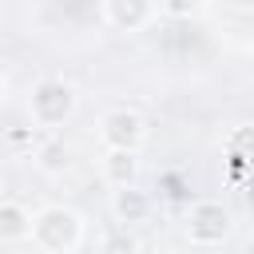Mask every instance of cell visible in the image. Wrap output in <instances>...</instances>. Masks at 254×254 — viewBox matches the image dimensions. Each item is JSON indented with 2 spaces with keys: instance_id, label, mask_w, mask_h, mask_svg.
Listing matches in <instances>:
<instances>
[{
  "instance_id": "6da1fadb",
  "label": "cell",
  "mask_w": 254,
  "mask_h": 254,
  "mask_svg": "<svg viewBox=\"0 0 254 254\" xmlns=\"http://www.w3.org/2000/svg\"><path fill=\"white\" fill-rule=\"evenodd\" d=\"M28 242H36L48 254H75L87 242V218L67 202H48L32 214Z\"/></svg>"
},
{
  "instance_id": "7c38bea8",
  "label": "cell",
  "mask_w": 254,
  "mask_h": 254,
  "mask_svg": "<svg viewBox=\"0 0 254 254\" xmlns=\"http://www.w3.org/2000/svg\"><path fill=\"white\" fill-rule=\"evenodd\" d=\"M4 103H8V79H4V71H0V111H4Z\"/></svg>"
},
{
  "instance_id": "5b68a950",
  "label": "cell",
  "mask_w": 254,
  "mask_h": 254,
  "mask_svg": "<svg viewBox=\"0 0 254 254\" xmlns=\"http://www.w3.org/2000/svg\"><path fill=\"white\" fill-rule=\"evenodd\" d=\"M103 20L115 32H143L159 20L155 0H103Z\"/></svg>"
},
{
  "instance_id": "8fae6325",
  "label": "cell",
  "mask_w": 254,
  "mask_h": 254,
  "mask_svg": "<svg viewBox=\"0 0 254 254\" xmlns=\"http://www.w3.org/2000/svg\"><path fill=\"white\" fill-rule=\"evenodd\" d=\"M222 4H226L230 12H250V8H254V0H222Z\"/></svg>"
},
{
  "instance_id": "ba28073f",
  "label": "cell",
  "mask_w": 254,
  "mask_h": 254,
  "mask_svg": "<svg viewBox=\"0 0 254 254\" xmlns=\"http://www.w3.org/2000/svg\"><path fill=\"white\" fill-rule=\"evenodd\" d=\"M28 234H32V210L0 194V242H28Z\"/></svg>"
},
{
  "instance_id": "8992f818",
  "label": "cell",
  "mask_w": 254,
  "mask_h": 254,
  "mask_svg": "<svg viewBox=\"0 0 254 254\" xmlns=\"http://www.w3.org/2000/svg\"><path fill=\"white\" fill-rule=\"evenodd\" d=\"M111 214H115L119 226H139V222H147L155 214V198L147 190H139L135 183L111 187Z\"/></svg>"
},
{
  "instance_id": "52a82bcc",
  "label": "cell",
  "mask_w": 254,
  "mask_h": 254,
  "mask_svg": "<svg viewBox=\"0 0 254 254\" xmlns=\"http://www.w3.org/2000/svg\"><path fill=\"white\" fill-rule=\"evenodd\" d=\"M99 175L107 187H127L139 179V151H127V147H103L99 155Z\"/></svg>"
},
{
  "instance_id": "3957f363",
  "label": "cell",
  "mask_w": 254,
  "mask_h": 254,
  "mask_svg": "<svg viewBox=\"0 0 254 254\" xmlns=\"http://www.w3.org/2000/svg\"><path fill=\"white\" fill-rule=\"evenodd\" d=\"M183 234H187V242L198 246V250L226 246L230 234H234V210H230L222 198H198V202H190V210H187Z\"/></svg>"
},
{
  "instance_id": "30bf717a",
  "label": "cell",
  "mask_w": 254,
  "mask_h": 254,
  "mask_svg": "<svg viewBox=\"0 0 254 254\" xmlns=\"http://www.w3.org/2000/svg\"><path fill=\"white\" fill-rule=\"evenodd\" d=\"M202 4L206 0H155L159 16H167V20H194L202 12Z\"/></svg>"
},
{
  "instance_id": "7a4b0ae2",
  "label": "cell",
  "mask_w": 254,
  "mask_h": 254,
  "mask_svg": "<svg viewBox=\"0 0 254 254\" xmlns=\"http://www.w3.org/2000/svg\"><path fill=\"white\" fill-rule=\"evenodd\" d=\"M79 111V91L75 83L60 79V75H44L32 83L28 91V119L44 131H60L71 115Z\"/></svg>"
},
{
  "instance_id": "4fadbf2b",
  "label": "cell",
  "mask_w": 254,
  "mask_h": 254,
  "mask_svg": "<svg viewBox=\"0 0 254 254\" xmlns=\"http://www.w3.org/2000/svg\"><path fill=\"white\" fill-rule=\"evenodd\" d=\"M0 194H4V183H0Z\"/></svg>"
},
{
  "instance_id": "9c48e42d",
  "label": "cell",
  "mask_w": 254,
  "mask_h": 254,
  "mask_svg": "<svg viewBox=\"0 0 254 254\" xmlns=\"http://www.w3.org/2000/svg\"><path fill=\"white\" fill-rule=\"evenodd\" d=\"M67 163H71V151H67L64 139H48V143L36 147V167H40L44 175H64Z\"/></svg>"
},
{
  "instance_id": "277c9868",
  "label": "cell",
  "mask_w": 254,
  "mask_h": 254,
  "mask_svg": "<svg viewBox=\"0 0 254 254\" xmlns=\"http://www.w3.org/2000/svg\"><path fill=\"white\" fill-rule=\"evenodd\" d=\"M95 135H99L103 147H127V151H139L143 139H147V123H143V115L131 111V107H111V111L99 115Z\"/></svg>"
}]
</instances>
